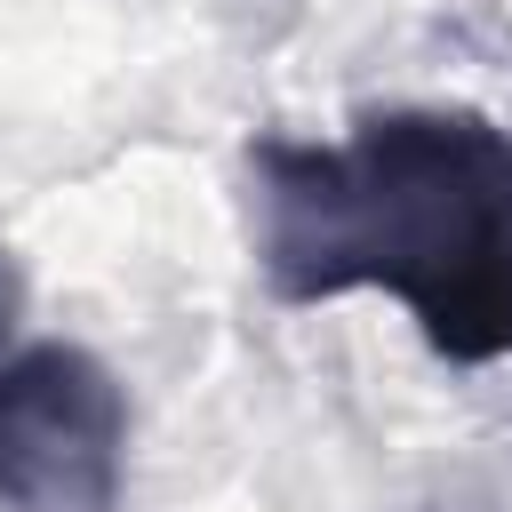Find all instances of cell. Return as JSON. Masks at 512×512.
I'll use <instances>...</instances> for the list:
<instances>
[{
	"instance_id": "cell-3",
	"label": "cell",
	"mask_w": 512,
	"mask_h": 512,
	"mask_svg": "<svg viewBox=\"0 0 512 512\" xmlns=\"http://www.w3.org/2000/svg\"><path fill=\"white\" fill-rule=\"evenodd\" d=\"M16 312H24V280H16V264H8V248H0V344H8Z\"/></svg>"
},
{
	"instance_id": "cell-1",
	"label": "cell",
	"mask_w": 512,
	"mask_h": 512,
	"mask_svg": "<svg viewBox=\"0 0 512 512\" xmlns=\"http://www.w3.org/2000/svg\"><path fill=\"white\" fill-rule=\"evenodd\" d=\"M248 248L280 304L384 288L456 360L512 352V128L464 104H392L352 136L248 144Z\"/></svg>"
},
{
	"instance_id": "cell-2",
	"label": "cell",
	"mask_w": 512,
	"mask_h": 512,
	"mask_svg": "<svg viewBox=\"0 0 512 512\" xmlns=\"http://www.w3.org/2000/svg\"><path fill=\"white\" fill-rule=\"evenodd\" d=\"M120 480V376L72 336L0 352V512H120Z\"/></svg>"
}]
</instances>
